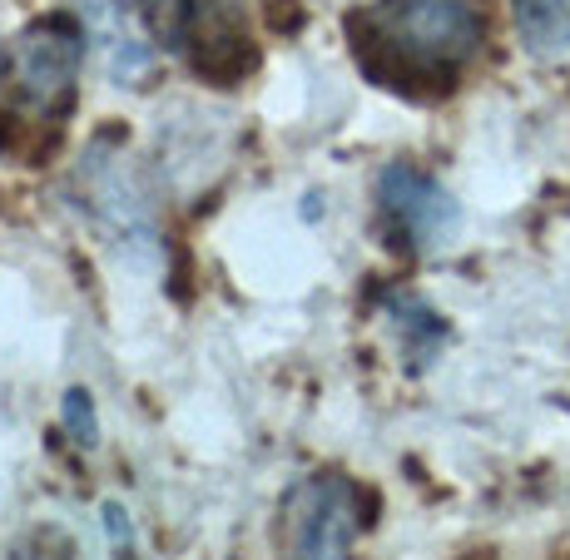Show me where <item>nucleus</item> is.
Here are the masks:
<instances>
[{
  "label": "nucleus",
  "mask_w": 570,
  "mask_h": 560,
  "mask_svg": "<svg viewBox=\"0 0 570 560\" xmlns=\"http://www.w3.org/2000/svg\"><path fill=\"white\" fill-rule=\"evenodd\" d=\"M481 30L487 26L471 0H382L347 16L357 65L412 100L452 90L462 65L481 50Z\"/></svg>",
  "instance_id": "f257e3e1"
},
{
  "label": "nucleus",
  "mask_w": 570,
  "mask_h": 560,
  "mask_svg": "<svg viewBox=\"0 0 570 560\" xmlns=\"http://www.w3.org/2000/svg\"><path fill=\"white\" fill-rule=\"evenodd\" d=\"M85 30L65 16H46L0 46V149L36 154V129L55 139V125L75 109V75H80Z\"/></svg>",
  "instance_id": "f03ea898"
},
{
  "label": "nucleus",
  "mask_w": 570,
  "mask_h": 560,
  "mask_svg": "<svg viewBox=\"0 0 570 560\" xmlns=\"http://www.w3.org/2000/svg\"><path fill=\"white\" fill-rule=\"evenodd\" d=\"M70 194L80 204V214L95 224V234L105 238V248H115L119 258L139 263V268H159L164 244H159L155 204H149L145 184L129 169L125 154L95 145L75 169Z\"/></svg>",
  "instance_id": "7ed1b4c3"
},
{
  "label": "nucleus",
  "mask_w": 570,
  "mask_h": 560,
  "mask_svg": "<svg viewBox=\"0 0 570 560\" xmlns=\"http://www.w3.org/2000/svg\"><path fill=\"white\" fill-rule=\"evenodd\" d=\"M372 497L337 471H317L288 487L278 507V546L283 560H347L363 536Z\"/></svg>",
  "instance_id": "20e7f679"
},
{
  "label": "nucleus",
  "mask_w": 570,
  "mask_h": 560,
  "mask_svg": "<svg viewBox=\"0 0 570 560\" xmlns=\"http://www.w3.org/2000/svg\"><path fill=\"white\" fill-rule=\"evenodd\" d=\"M377 214L387 238L397 248H407V254H432L462 224V204L446 194V184L407 159L387 164L377 174Z\"/></svg>",
  "instance_id": "39448f33"
},
{
  "label": "nucleus",
  "mask_w": 570,
  "mask_h": 560,
  "mask_svg": "<svg viewBox=\"0 0 570 560\" xmlns=\"http://www.w3.org/2000/svg\"><path fill=\"white\" fill-rule=\"evenodd\" d=\"M85 16V40L95 46V60L119 90H139L145 80H155V36L139 26L135 10L115 6V0H80Z\"/></svg>",
  "instance_id": "423d86ee"
},
{
  "label": "nucleus",
  "mask_w": 570,
  "mask_h": 560,
  "mask_svg": "<svg viewBox=\"0 0 570 560\" xmlns=\"http://www.w3.org/2000/svg\"><path fill=\"white\" fill-rule=\"evenodd\" d=\"M129 10L139 16V26L159 40V46L179 50L189 60L194 46L224 36L228 20V0H129ZM238 30V26H234Z\"/></svg>",
  "instance_id": "0eeeda50"
},
{
  "label": "nucleus",
  "mask_w": 570,
  "mask_h": 560,
  "mask_svg": "<svg viewBox=\"0 0 570 560\" xmlns=\"http://www.w3.org/2000/svg\"><path fill=\"white\" fill-rule=\"evenodd\" d=\"M387 323H392V333L402 337V353H407L412 372L432 367L436 353H442V343H446L442 317H436L422 298H412V293H392L387 298Z\"/></svg>",
  "instance_id": "6e6552de"
},
{
  "label": "nucleus",
  "mask_w": 570,
  "mask_h": 560,
  "mask_svg": "<svg viewBox=\"0 0 570 560\" xmlns=\"http://www.w3.org/2000/svg\"><path fill=\"white\" fill-rule=\"evenodd\" d=\"M521 46L541 60H566L570 55V0H511Z\"/></svg>",
  "instance_id": "1a4fd4ad"
},
{
  "label": "nucleus",
  "mask_w": 570,
  "mask_h": 560,
  "mask_svg": "<svg viewBox=\"0 0 570 560\" xmlns=\"http://www.w3.org/2000/svg\"><path fill=\"white\" fill-rule=\"evenodd\" d=\"M60 416H65V432L75 436V446H85L90 452L95 442H100V412H95V397L85 387H70L60 402Z\"/></svg>",
  "instance_id": "9d476101"
},
{
  "label": "nucleus",
  "mask_w": 570,
  "mask_h": 560,
  "mask_svg": "<svg viewBox=\"0 0 570 560\" xmlns=\"http://www.w3.org/2000/svg\"><path fill=\"white\" fill-rule=\"evenodd\" d=\"M263 16H268L273 30H298L303 20H308V6H303V0H268Z\"/></svg>",
  "instance_id": "9b49d317"
}]
</instances>
